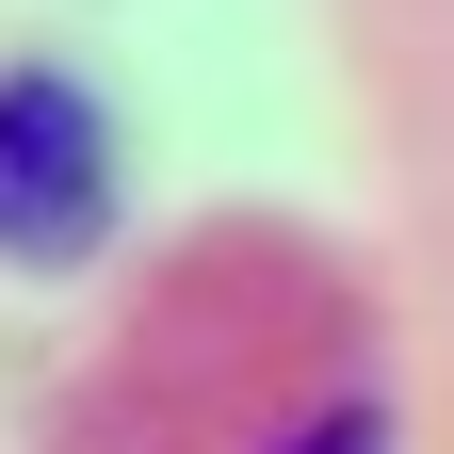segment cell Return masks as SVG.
Listing matches in <instances>:
<instances>
[{"mask_svg": "<svg viewBox=\"0 0 454 454\" xmlns=\"http://www.w3.org/2000/svg\"><path fill=\"white\" fill-rule=\"evenodd\" d=\"M98 211H114V146H98V98L82 82H0V244L17 260H66L98 244Z\"/></svg>", "mask_w": 454, "mask_h": 454, "instance_id": "obj_1", "label": "cell"}, {"mask_svg": "<svg viewBox=\"0 0 454 454\" xmlns=\"http://www.w3.org/2000/svg\"><path fill=\"white\" fill-rule=\"evenodd\" d=\"M293 454H389V438H373V422H309Z\"/></svg>", "mask_w": 454, "mask_h": 454, "instance_id": "obj_2", "label": "cell"}]
</instances>
